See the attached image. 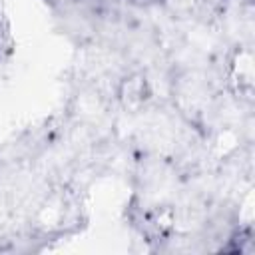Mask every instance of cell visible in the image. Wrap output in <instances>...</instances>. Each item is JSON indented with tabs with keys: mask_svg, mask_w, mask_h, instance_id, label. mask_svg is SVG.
<instances>
[{
	"mask_svg": "<svg viewBox=\"0 0 255 255\" xmlns=\"http://www.w3.org/2000/svg\"><path fill=\"white\" fill-rule=\"evenodd\" d=\"M8 44H10V36H8V26L4 22V16L0 12V60L4 58L6 50H8Z\"/></svg>",
	"mask_w": 255,
	"mask_h": 255,
	"instance_id": "cell-1",
	"label": "cell"
}]
</instances>
